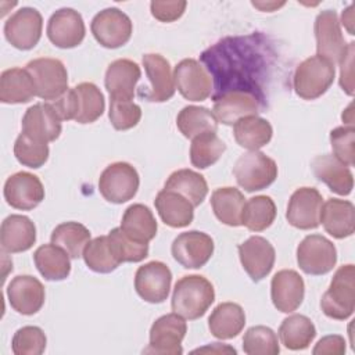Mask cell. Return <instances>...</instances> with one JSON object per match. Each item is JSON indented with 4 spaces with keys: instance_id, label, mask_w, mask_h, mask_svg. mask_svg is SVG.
<instances>
[{
    "instance_id": "cell-42",
    "label": "cell",
    "mask_w": 355,
    "mask_h": 355,
    "mask_svg": "<svg viewBox=\"0 0 355 355\" xmlns=\"http://www.w3.org/2000/svg\"><path fill=\"white\" fill-rule=\"evenodd\" d=\"M78 96V115L75 121L78 123H92L98 119L105 107L104 96L100 89L92 82H83L73 87Z\"/></svg>"
},
{
    "instance_id": "cell-33",
    "label": "cell",
    "mask_w": 355,
    "mask_h": 355,
    "mask_svg": "<svg viewBox=\"0 0 355 355\" xmlns=\"http://www.w3.org/2000/svg\"><path fill=\"white\" fill-rule=\"evenodd\" d=\"M211 205L218 220L227 226H241L245 198L236 187H219L211 196Z\"/></svg>"
},
{
    "instance_id": "cell-4",
    "label": "cell",
    "mask_w": 355,
    "mask_h": 355,
    "mask_svg": "<svg viewBox=\"0 0 355 355\" xmlns=\"http://www.w3.org/2000/svg\"><path fill=\"white\" fill-rule=\"evenodd\" d=\"M334 64L320 55L304 60L294 71L293 86L304 100H315L324 94L334 80Z\"/></svg>"
},
{
    "instance_id": "cell-52",
    "label": "cell",
    "mask_w": 355,
    "mask_h": 355,
    "mask_svg": "<svg viewBox=\"0 0 355 355\" xmlns=\"http://www.w3.org/2000/svg\"><path fill=\"white\" fill-rule=\"evenodd\" d=\"M354 53L355 43L351 42L340 60V86L348 96L354 94Z\"/></svg>"
},
{
    "instance_id": "cell-32",
    "label": "cell",
    "mask_w": 355,
    "mask_h": 355,
    "mask_svg": "<svg viewBox=\"0 0 355 355\" xmlns=\"http://www.w3.org/2000/svg\"><path fill=\"white\" fill-rule=\"evenodd\" d=\"M245 324V313L239 304L222 302L211 313L208 327L212 336L220 340L236 337Z\"/></svg>"
},
{
    "instance_id": "cell-53",
    "label": "cell",
    "mask_w": 355,
    "mask_h": 355,
    "mask_svg": "<svg viewBox=\"0 0 355 355\" xmlns=\"http://www.w3.org/2000/svg\"><path fill=\"white\" fill-rule=\"evenodd\" d=\"M312 352L315 355H343L345 352V340L337 334L326 336L318 341Z\"/></svg>"
},
{
    "instance_id": "cell-54",
    "label": "cell",
    "mask_w": 355,
    "mask_h": 355,
    "mask_svg": "<svg viewBox=\"0 0 355 355\" xmlns=\"http://www.w3.org/2000/svg\"><path fill=\"white\" fill-rule=\"evenodd\" d=\"M236 354V349L233 347H229L226 344H220V343H212L211 345L202 347V348H197L193 351V354Z\"/></svg>"
},
{
    "instance_id": "cell-24",
    "label": "cell",
    "mask_w": 355,
    "mask_h": 355,
    "mask_svg": "<svg viewBox=\"0 0 355 355\" xmlns=\"http://www.w3.org/2000/svg\"><path fill=\"white\" fill-rule=\"evenodd\" d=\"M61 129V119L49 103H37L29 107L22 118V132L44 143L58 139Z\"/></svg>"
},
{
    "instance_id": "cell-25",
    "label": "cell",
    "mask_w": 355,
    "mask_h": 355,
    "mask_svg": "<svg viewBox=\"0 0 355 355\" xmlns=\"http://www.w3.org/2000/svg\"><path fill=\"white\" fill-rule=\"evenodd\" d=\"M313 175L323 182L331 191L340 196H348L354 187V176L351 169L331 154H323L313 158Z\"/></svg>"
},
{
    "instance_id": "cell-20",
    "label": "cell",
    "mask_w": 355,
    "mask_h": 355,
    "mask_svg": "<svg viewBox=\"0 0 355 355\" xmlns=\"http://www.w3.org/2000/svg\"><path fill=\"white\" fill-rule=\"evenodd\" d=\"M239 257L251 280L259 282L273 269L276 252L266 239L261 236H251L239 245Z\"/></svg>"
},
{
    "instance_id": "cell-50",
    "label": "cell",
    "mask_w": 355,
    "mask_h": 355,
    "mask_svg": "<svg viewBox=\"0 0 355 355\" xmlns=\"http://www.w3.org/2000/svg\"><path fill=\"white\" fill-rule=\"evenodd\" d=\"M187 3L184 0H176V1H159L154 0L150 4L151 14L155 19L161 22H173L178 18H180L186 10Z\"/></svg>"
},
{
    "instance_id": "cell-1",
    "label": "cell",
    "mask_w": 355,
    "mask_h": 355,
    "mask_svg": "<svg viewBox=\"0 0 355 355\" xmlns=\"http://www.w3.org/2000/svg\"><path fill=\"white\" fill-rule=\"evenodd\" d=\"M261 35L245 37H227L201 54L215 78L216 93L212 98L233 90L252 93L259 101L262 80L269 76L272 61Z\"/></svg>"
},
{
    "instance_id": "cell-29",
    "label": "cell",
    "mask_w": 355,
    "mask_h": 355,
    "mask_svg": "<svg viewBox=\"0 0 355 355\" xmlns=\"http://www.w3.org/2000/svg\"><path fill=\"white\" fill-rule=\"evenodd\" d=\"M154 204L162 222L171 227H186L193 222V204L175 191L161 190L157 194Z\"/></svg>"
},
{
    "instance_id": "cell-21",
    "label": "cell",
    "mask_w": 355,
    "mask_h": 355,
    "mask_svg": "<svg viewBox=\"0 0 355 355\" xmlns=\"http://www.w3.org/2000/svg\"><path fill=\"white\" fill-rule=\"evenodd\" d=\"M305 284L298 272L279 270L270 282V297L275 308L283 313L294 312L304 300Z\"/></svg>"
},
{
    "instance_id": "cell-15",
    "label": "cell",
    "mask_w": 355,
    "mask_h": 355,
    "mask_svg": "<svg viewBox=\"0 0 355 355\" xmlns=\"http://www.w3.org/2000/svg\"><path fill=\"white\" fill-rule=\"evenodd\" d=\"M172 283L171 269L159 261L144 263L136 270L135 288L136 293L147 302L159 304L168 298Z\"/></svg>"
},
{
    "instance_id": "cell-41",
    "label": "cell",
    "mask_w": 355,
    "mask_h": 355,
    "mask_svg": "<svg viewBox=\"0 0 355 355\" xmlns=\"http://www.w3.org/2000/svg\"><path fill=\"white\" fill-rule=\"evenodd\" d=\"M276 218V205L269 196H255L245 201L241 223L251 232H262Z\"/></svg>"
},
{
    "instance_id": "cell-43",
    "label": "cell",
    "mask_w": 355,
    "mask_h": 355,
    "mask_svg": "<svg viewBox=\"0 0 355 355\" xmlns=\"http://www.w3.org/2000/svg\"><path fill=\"white\" fill-rule=\"evenodd\" d=\"M82 257L87 268L97 273H110L121 263L114 255L108 236H98L90 240L86 244Z\"/></svg>"
},
{
    "instance_id": "cell-35",
    "label": "cell",
    "mask_w": 355,
    "mask_h": 355,
    "mask_svg": "<svg viewBox=\"0 0 355 355\" xmlns=\"http://www.w3.org/2000/svg\"><path fill=\"white\" fill-rule=\"evenodd\" d=\"M272 135V125L258 115L244 116L239 119L233 128V136L237 144L250 151H255L266 146L270 141Z\"/></svg>"
},
{
    "instance_id": "cell-27",
    "label": "cell",
    "mask_w": 355,
    "mask_h": 355,
    "mask_svg": "<svg viewBox=\"0 0 355 355\" xmlns=\"http://www.w3.org/2000/svg\"><path fill=\"white\" fill-rule=\"evenodd\" d=\"M36 241L35 223L24 215H10L1 222L0 244L8 254L24 252L32 248Z\"/></svg>"
},
{
    "instance_id": "cell-17",
    "label": "cell",
    "mask_w": 355,
    "mask_h": 355,
    "mask_svg": "<svg viewBox=\"0 0 355 355\" xmlns=\"http://www.w3.org/2000/svg\"><path fill=\"white\" fill-rule=\"evenodd\" d=\"M322 205L323 197L315 187H300L290 197L286 218L297 229H316L320 223Z\"/></svg>"
},
{
    "instance_id": "cell-48",
    "label": "cell",
    "mask_w": 355,
    "mask_h": 355,
    "mask_svg": "<svg viewBox=\"0 0 355 355\" xmlns=\"http://www.w3.org/2000/svg\"><path fill=\"white\" fill-rule=\"evenodd\" d=\"M108 118L116 130H128L139 123L141 108L132 100L110 98Z\"/></svg>"
},
{
    "instance_id": "cell-11",
    "label": "cell",
    "mask_w": 355,
    "mask_h": 355,
    "mask_svg": "<svg viewBox=\"0 0 355 355\" xmlns=\"http://www.w3.org/2000/svg\"><path fill=\"white\" fill-rule=\"evenodd\" d=\"M42 28V14L36 8L22 7L6 21L4 36L15 49L31 50L39 43Z\"/></svg>"
},
{
    "instance_id": "cell-6",
    "label": "cell",
    "mask_w": 355,
    "mask_h": 355,
    "mask_svg": "<svg viewBox=\"0 0 355 355\" xmlns=\"http://www.w3.org/2000/svg\"><path fill=\"white\" fill-rule=\"evenodd\" d=\"M36 96L46 101H53L68 90V72L64 64L57 58H36L26 64Z\"/></svg>"
},
{
    "instance_id": "cell-7",
    "label": "cell",
    "mask_w": 355,
    "mask_h": 355,
    "mask_svg": "<svg viewBox=\"0 0 355 355\" xmlns=\"http://www.w3.org/2000/svg\"><path fill=\"white\" fill-rule=\"evenodd\" d=\"M139 184V173L128 162H114L108 165L98 179L100 194L114 204L132 200L137 193Z\"/></svg>"
},
{
    "instance_id": "cell-16",
    "label": "cell",
    "mask_w": 355,
    "mask_h": 355,
    "mask_svg": "<svg viewBox=\"0 0 355 355\" xmlns=\"http://www.w3.org/2000/svg\"><path fill=\"white\" fill-rule=\"evenodd\" d=\"M175 86L189 101H204L212 93V80L204 67L194 58H184L173 72Z\"/></svg>"
},
{
    "instance_id": "cell-37",
    "label": "cell",
    "mask_w": 355,
    "mask_h": 355,
    "mask_svg": "<svg viewBox=\"0 0 355 355\" xmlns=\"http://www.w3.org/2000/svg\"><path fill=\"white\" fill-rule=\"evenodd\" d=\"M315 336V324L305 315L294 313L286 318L279 327V337L282 344L291 351L308 348Z\"/></svg>"
},
{
    "instance_id": "cell-23",
    "label": "cell",
    "mask_w": 355,
    "mask_h": 355,
    "mask_svg": "<svg viewBox=\"0 0 355 355\" xmlns=\"http://www.w3.org/2000/svg\"><path fill=\"white\" fill-rule=\"evenodd\" d=\"M261 110V101L248 92L233 90L214 98V115L218 122L234 125L239 119L257 115Z\"/></svg>"
},
{
    "instance_id": "cell-19",
    "label": "cell",
    "mask_w": 355,
    "mask_h": 355,
    "mask_svg": "<svg viewBox=\"0 0 355 355\" xmlns=\"http://www.w3.org/2000/svg\"><path fill=\"white\" fill-rule=\"evenodd\" d=\"M4 198L15 209L31 211L44 200V189L36 175L17 172L4 183Z\"/></svg>"
},
{
    "instance_id": "cell-18",
    "label": "cell",
    "mask_w": 355,
    "mask_h": 355,
    "mask_svg": "<svg viewBox=\"0 0 355 355\" xmlns=\"http://www.w3.org/2000/svg\"><path fill=\"white\" fill-rule=\"evenodd\" d=\"M85 22L82 15L73 8L57 10L47 22V37L60 49H72L85 39Z\"/></svg>"
},
{
    "instance_id": "cell-45",
    "label": "cell",
    "mask_w": 355,
    "mask_h": 355,
    "mask_svg": "<svg viewBox=\"0 0 355 355\" xmlns=\"http://www.w3.org/2000/svg\"><path fill=\"white\" fill-rule=\"evenodd\" d=\"M243 351L248 355H277L280 352L276 333L266 326H252L243 337Z\"/></svg>"
},
{
    "instance_id": "cell-3",
    "label": "cell",
    "mask_w": 355,
    "mask_h": 355,
    "mask_svg": "<svg viewBox=\"0 0 355 355\" xmlns=\"http://www.w3.org/2000/svg\"><path fill=\"white\" fill-rule=\"evenodd\" d=\"M323 313L336 320L348 319L355 309V268L352 263L340 266L329 288L320 300Z\"/></svg>"
},
{
    "instance_id": "cell-14",
    "label": "cell",
    "mask_w": 355,
    "mask_h": 355,
    "mask_svg": "<svg viewBox=\"0 0 355 355\" xmlns=\"http://www.w3.org/2000/svg\"><path fill=\"white\" fill-rule=\"evenodd\" d=\"M315 37L318 55L329 60L331 64L340 62L347 43L340 29V21L334 10H324L315 19Z\"/></svg>"
},
{
    "instance_id": "cell-12",
    "label": "cell",
    "mask_w": 355,
    "mask_h": 355,
    "mask_svg": "<svg viewBox=\"0 0 355 355\" xmlns=\"http://www.w3.org/2000/svg\"><path fill=\"white\" fill-rule=\"evenodd\" d=\"M143 65L150 80V87L140 86L139 97L153 103L168 101L176 89L169 61L161 54H144Z\"/></svg>"
},
{
    "instance_id": "cell-34",
    "label": "cell",
    "mask_w": 355,
    "mask_h": 355,
    "mask_svg": "<svg viewBox=\"0 0 355 355\" xmlns=\"http://www.w3.org/2000/svg\"><path fill=\"white\" fill-rule=\"evenodd\" d=\"M33 261L46 280H64L71 273L69 255L53 243L40 245L33 254Z\"/></svg>"
},
{
    "instance_id": "cell-47",
    "label": "cell",
    "mask_w": 355,
    "mask_h": 355,
    "mask_svg": "<svg viewBox=\"0 0 355 355\" xmlns=\"http://www.w3.org/2000/svg\"><path fill=\"white\" fill-rule=\"evenodd\" d=\"M46 334L37 326H24L12 337L11 348L15 355H40L46 348Z\"/></svg>"
},
{
    "instance_id": "cell-22",
    "label": "cell",
    "mask_w": 355,
    "mask_h": 355,
    "mask_svg": "<svg viewBox=\"0 0 355 355\" xmlns=\"http://www.w3.org/2000/svg\"><path fill=\"white\" fill-rule=\"evenodd\" d=\"M7 297L14 311L22 315H33L44 304V287L35 276L19 275L10 282Z\"/></svg>"
},
{
    "instance_id": "cell-44",
    "label": "cell",
    "mask_w": 355,
    "mask_h": 355,
    "mask_svg": "<svg viewBox=\"0 0 355 355\" xmlns=\"http://www.w3.org/2000/svg\"><path fill=\"white\" fill-rule=\"evenodd\" d=\"M14 155L19 164L28 168H40L49 158V146L25 132H21L14 143Z\"/></svg>"
},
{
    "instance_id": "cell-36",
    "label": "cell",
    "mask_w": 355,
    "mask_h": 355,
    "mask_svg": "<svg viewBox=\"0 0 355 355\" xmlns=\"http://www.w3.org/2000/svg\"><path fill=\"white\" fill-rule=\"evenodd\" d=\"M164 189L183 196L193 204V207H198L208 194L205 178L191 169H179L171 173Z\"/></svg>"
},
{
    "instance_id": "cell-49",
    "label": "cell",
    "mask_w": 355,
    "mask_h": 355,
    "mask_svg": "<svg viewBox=\"0 0 355 355\" xmlns=\"http://www.w3.org/2000/svg\"><path fill=\"white\" fill-rule=\"evenodd\" d=\"M355 129L349 126H338L330 132V144L334 153V157L340 159L347 166L355 164Z\"/></svg>"
},
{
    "instance_id": "cell-5",
    "label": "cell",
    "mask_w": 355,
    "mask_h": 355,
    "mask_svg": "<svg viewBox=\"0 0 355 355\" xmlns=\"http://www.w3.org/2000/svg\"><path fill=\"white\" fill-rule=\"evenodd\" d=\"M234 178L245 191H259L270 186L277 178V165L266 154L255 150L239 157L233 166Z\"/></svg>"
},
{
    "instance_id": "cell-9",
    "label": "cell",
    "mask_w": 355,
    "mask_h": 355,
    "mask_svg": "<svg viewBox=\"0 0 355 355\" xmlns=\"http://www.w3.org/2000/svg\"><path fill=\"white\" fill-rule=\"evenodd\" d=\"M187 324L184 318L176 312L158 318L150 329V344L144 354L178 355L183 352L182 341L186 336Z\"/></svg>"
},
{
    "instance_id": "cell-38",
    "label": "cell",
    "mask_w": 355,
    "mask_h": 355,
    "mask_svg": "<svg viewBox=\"0 0 355 355\" xmlns=\"http://www.w3.org/2000/svg\"><path fill=\"white\" fill-rule=\"evenodd\" d=\"M176 125L180 133L187 139H194L205 132L216 133L218 130V121L214 112L198 105H187L182 108L178 114Z\"/></svg>"
},
{
    "instance_id": "cell-55",
    "label": "cell",
    "mask_w": 355,
    "mask_h": 355,
    "mask_svg": "<svg viewBox=\"0 0 355 355\" xmlns=\"http://www.w3.org/2000/svg\"><path fill=\"white\" fill-rule=\"evenodd\" d=\"M354 6H348L344 11H343V15H341V21H343V25L345 26V29L348 31L349 35H355L354 32Z\"/></svg>"
},
{
    "instance_id": "cell-40",
    "label": "cell",
    "mask_w": 355,
    "mask_h": 355,
    "mask_svg": "<svg viewBox=\"0 0 355 355\" xmlns=\"http://www.w3.org/2000/svg\"><path fill=\"white\" fill-rule=\"evenodd\" d=\"M226 144L215 132H205L191 139L190 161L193 166L205 169L214 165L225 153Z\"/></svg>"
},
{
    "instance_id": "cell-10",
    "label": "cell",
    "mask_w": 355,
    "mask_h": 355,
    "mask_svg": "<svg viewBox=\"0 0 355 355\" xmlns=\"http://www.w3.org/2000/svg\"><path fill=\"white\" fill-rule=\"evenodd\" d=\"M94 39L107 49H118L126 44L132 36V21L119 8L111 7L94 15L90 24Z\"/></svg>"
},
{
    "instance_id": "cell-28",
    "label": "cell",
    "mask_w": 355,
    "mask_h": 355,
    "mask_svg": "<svg viewBox=\"0 0 355 355\" xmlns=\"http://www.w3.org/2000/svg\"><path fill=\"white\" fill-rule=\"evenodd\" d=\"M319 222L334 239H345L355 230V207L351 201L329 198L320 209Z\"/></svg>"
},
{
    "instance_id": "cell-51",
    "label": "cell",
    "mask_w": 355,
    "mask_h": 355,
    "mask_svg": "<svg viewBox=\"0 0 355 355\" xmlns=\"http://www.w3.org/2000/svg\"><path fill=\"white\" fill-rule=\"evenodd\" d=\"M61 121L75 119L78 115V96L75 89H68L62 96L49 103Z\"/></svg>"
},
{
    "instance_id": "cell-8",
    "label": "cell",
    "mask_w": 355,
    "mask_h": 355,
    "mask_svg": "<svg viewBox=\"0 0 355 355\" xmlns=\"http://www.w3.org/2000/svg\"><path fill=\"white\" fill-rule=\"evenodd\" d=\"M297 262L306 275H326L337 262V250L324 236L309 234L297 247Z\"/></svg>"
},
{
    "instance_id": "cell-39",
    "label": "cell",
    "mask_w": 355,
    "mask_h": 355,
    "mask_svg": "<svg viewBox=\"0 0 355 355\" xmlns=\"http://www.w3.org/2000/svg\"><path fill=\"white\" fill-rule=\"evenodd\" d=\"M89 241V229L78 222L60 223L51 233V243L62 248L69 255V258L73 259H78L83 255V250Z\"/></svg>"
},
{
    "instance_id": "cell-13",
    "label": "cell",
    "mask_w": 355,
    "mask_h": 355,
    "mask_svg": "<svg viewBox=\"0 0 355 355\" xmlns=\"http://www.w3.org/2000/svg\"><path fill=\"white\" fill-rule=\"evenodd\" d=\"M175 261L186 269L204 266L214 254V240L204 232L190 230L180 233L171 247Z\"/></svg>"
},
{
    "instance_id": "cell-31",
    "label": "cell",
    "mask_w": 355,
    "mask_h": 355,
    "mask_svg": "<svg viewBox=\"0 0 355 355\" xmlns=\"http://www.w3.org/2000/svg\"><path fill=\"white\" fill-rule=\"evenodd\" d=\"M36 96L33 80L26 69L10 68L0 76V101L4 104L28 103Z\"/></svg>"
},
{
    "instance_id": "cell-46",
    "label": "cell",
    "mask_w": 355,
    "mask_h": 355,
    "mask_svg": "<svg viewBox=\"0 0 355 355\" xmlns=\"http://www.w3.org/2000/svg\"><path fill=\"white\" fill-rule=\"evenodd\" d=\"M110 245L116 259L122 262H140L148 255V244L137 243L129 239L121 227H115L108 233Z\"/></svg>"
},
{
    "instance_id": "cell-30",
    "label": "cell",
    "mask_w": 355,
    "mask_h": 355,
    "mask_svg": "<svg viewBox=\"0 0 355 355\" xmlns=\"http://www.w3.org/2000/svg\"><path fill=\"white\" fill-rule=\"evenodd\" d=\"M122 232L133 241L148 244L157 234V220L148 207L143 204H133L126 208L122 222Z\"/></svg>"
},
{
    "instance_id": "cell-2",
    "label": "cell",
    "mask_w": 355,
    "mask_h": 355,
    "mask_svg": "<svg viewBox=\"0 0 355 355\" xmlns=\"http://www.w3.org/2000/svg\"><path fill=\"white\" fill-rule=\"evenodd\" d=\"M215 300L214 286L200 275L180 277L172 294V311L184 319L194 320L201 318Z\"/></svg>"
},
{
    "instance_id": "cell-26",
    "label": "cell",
    "mask_w": 355,
    "mask_h": 355,
    "mask_svg": "<svg viewBox=\"0 0 355 355\" xmlns=\"http://www.w3.org/2000/svg\"><path fill=\"white\" fill-rule=\"evenodd\" d=\"M140 67L128 58H119L112 61L105 71V89L110 93V98L132 100L135 87L140 79Z\"/></svg>"
}]
</instances>
